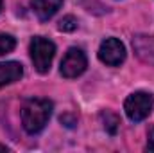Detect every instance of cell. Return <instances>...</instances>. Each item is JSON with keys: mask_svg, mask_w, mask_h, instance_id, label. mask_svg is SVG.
I'll list each match as a JSON object with an SVG mask.
<instances>
[{"mask_svg": "<svg viewBox=\"0 0 154 153\" xmlns=\"http://www.w3.org/2000/svg\"><path fill=\"white\" fill-rule=\"evenodd\" d=\"M14 45H16V41L11 34H0V56L11 52L14 49Z\"/></svg>", "mask_w": 154, "mask_h": 153, "instance_id": "obj_10", "label": "cell"}, {"mask_svg": "<svg viewBox=\"0 0 154 153\" xmlns=\"http://www.w3.org/2000/svg\"><path fill=\"white\" fill-rule=\"evenodd\" d=\"M100 117H102V122H104L106 132H109L111 135H115L116 130H118V124H120V119H118L113 112H108V110H106V112H102Z\"/></svg>", "mask_w": 154, "mask_h": 153, "instance_id": "obj_9", "label": "cell"}, {"mask_svg": "<svg viewBox=\"0 0 154 153\" xmlns=\"http://www.w3.org/2000/svg\"><path fill=\"white\" fill-rule=\"evenodd\" d=\"M133 49L142 61L154 65V36H145V34L134 36L133 38Z\"/></svg>", "mask_w": 154, "mask_h": 153, "instance_id": "obj_6", "label": "cell"}, {"mask_svg": "<svg viewBox=\"0 0 154 153\" xmlns=\"http://www.w3.org/2000/svg\"><path fill=\"white\" fill-rule=\"evenodd\" d=\"M0 11H2V0H0Z\"/></svg>", "mask_w": 154, "mask_h": 153, "instance_id": "obj_14", "label": "cell"}, {"mask_svg": "<svg viewBox=\"0 0 154 153\" xmlns=\"http://www.w3.org/2000/svg\"><path fill=\"white\" fill-rule=\"evenodd\" d=\"M22 76H23V69H22L20 63H16V61H4V63H0V88L18 81Z\"/></svg>", "mask_w": 154, "mask_h": 153, "instance_id": "obj_7", "label": "cell"}, {"mask_svg": "<svg viewBox=\"0 0 154 153\" xmlns=\"http://www.w3.org/2000/svg\"><path fill=\"white\" fill-rule=\"evenodd\" d=\"M84 70H86V56H84V52L81 49H77V47H72L65 54V58L61 61V74L65 77H77Z\"/></svg>", "mask_w": 154, "mask_h": 153, "instance_id": "obj_5", "label": "cell"}, {"mask_svg": "<svg viewBox=\"0 0 154 153\" xmlns=\"http://www.w3.org/2000/svg\"><path fill=\"white\" fill-rule=\"evenodd\" d=\"M99 60L109 67H116L125 60V47L120 40L116 38H106L100 43L99 49Z\"/></svg>", "mask_w": 154, "mask_h": 153, "instance_id": "obj_4", "label": "cell"}, {"mask_svg": "<svg viewBox=\"0 0 154 153\" xmlns=\"http://www.w3.org/2000/svg\"><path fill=\"white\" fill-rule=\"evenodd\" d=\"M54 54H56V45L50 40L43 38V36L32 38V41H31V58H32L34 69L39 74H47L50 70Z\"/></svg>", "mask_w": 154, "mask_h": 153, "instance_id": "obj_2", "label": "cell"}, {"mask_svg": "<svg viewBox=\"0 0 154 153\" xmlns=\"http://www.w3.org/2000/svg\"><path fill=\"white\" fill-rule=\"evenodd\" d=\"M147 150L154 151V126L149 128V133H147Z\"/></svg>", "mask_w": 154, "mask_h": 153, "instance_id": "obj_12", "label": "cell"}, {"mask_svg": "<svg viewBox=\"0 0 154 153\" xmlns=\"http://www.w3.org/2000/svg\"><path fill=\"white\" fill-rule=\"evenodd\" d=\"M52 114L48 99H29L22 108V124L27 133H38L45 128Z\"/></svg>", "mask_w": 154, "mask_h": 153, "instance_id": "obj_1", "label": "cell"}, {"mask_svg": "<svg viewBox=\"0 0 154 153\" xmlns=\"http://www.w3.org/2000/svg\"><path fill=\"white\" fill-rule=\"evenodd\" d=\"M61 4L63 0H32V9L39 20H48L57 13Z\"/></svg>", "mask_w": 154, "mask_h": 153, "instance_id": "obj_8", "label": "cell"}, {"mask_svg": "<svg viewBox=\"0 0 154 153\" xmlns=\"http://www.w3.org/2000/svg\"><path fill=\"white\" fill-rule=\"evenodd\" d=\"M5 150H7V148H5V146H2V144H0V151H5Z\"/></svg>", "mask_w": 154, "mask_h": 153, "instance_id": "obj_13", "label": "cell"}, {"mask_svg": "<svg viewBox=\"0 0 154 153\" xmlns=\"http://www.w3.org/2000/svg\"><path fill=\"white\" fill-rule=\"evenodd\" d=\"M152 106H154V97L147 92H134L124 103V110H125L127 117L134 122L143 121L152 112Z\"/></svg>", "mask_w": 154, "mask_h": 153, "instance_id": "obj_3", "label": "cell"}, {"mask_svg": "<svg viewBox=\"0 0 154 153\" xmlns=\"http://www.w3.org/2000/svg\"><path fill=\"white\" fill-rule=\"evenodd\" d=\"M75 29H77V20L74 16H65V18L59 22V31L70 33V31H75Z\"/></svg>", "mask_w": 154, "mask_h": 153, "instance_id": "obj_11", "label": "cell"}]
</instances>
